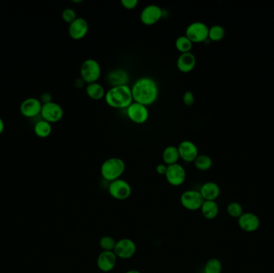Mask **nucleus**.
Returning a JSON list of instances; mask_svg holds the SVG:
<instances>
[{
    "label": "nucleus",
    "mask_w": 274,
    "mask_h": 273,
    "mask_svg": "<svg viewBox=\"0 0 274 273\" xmlns=\"http://www.w3.org/2000/svg\"><path fill=\"white\" fill-rule=\"evenodd\" d=\"M163 17V10L156 4L147 5L140 13V19L142 24L147 26L154 25Z\"/></svg>",
    "instance_id": "f8f14e48"
},
{
    "label": "nucleus",
    "mask_w": 274,
    "mask_h": 273,
    "mask_svg": "<svg viewBox=\"0 0 274 273\" xmlns=\"http://www.w3.org/2000/svg\"><path fill=\"white\" fill-rule=\"evenodd\" d=\"M89 26L87 20L83 18L78 17L69 24L68 34L74 40H79L87 36Z\"/></svg>",
    "instance_id": "4468645a"
},
{
    "label": "nucleus",
    "mask_w": 274,
    "mask_h": 273,
    "mask_svg": "<svg viewBox=\"0 0 274 273\" xmlns=\"http://www.w3.org/2000/svg\"><path fill=\"white\" fill-rule=\"evenodd\" d=\"M181 205L189 211H197L201 208L204 202L199 191L188 190L181 194L180 198Z\"/></svg>",
    "instance_id": "423d86ee"
},
{
    "label": "nucleus",
    "mask_w": 274,
    "mask_h": 273,
    "mask_svg": "<svg viewBox=\"0 0 274 273\" xmlns=\"http://www.w3.org/2000/svg\"><path fill=\"white\" fill-rule=\"evenodd\" d=\"M193 44L194 42L185 36H179L175 42L176 48L181 52V54L190 52L193 48Z\"/></svg>",
    "instance_id": "bb28decb"
},
{
    "label": "nucleus",
    "mask_w": 274,
    "mask_h": 273,
    "mask_svg": "<svg viewBox=\"0 0 274 273\" xmlns=\"http://www.w3.org/2000/svg\"><path fill=\"white\" fill-rule=\"evenodd\" d=\"M43 104L37 98L30 97L22 102L20 113L27 118H34L40 115Z\"/></svg>",
    "instance_id": "ddd939ff"
},
{
    "label": "nucleus",
    "mask_w": 274,
    "mask_h": 273,
    "mask_svg": "<svg viewBox=\"0 0 274 273\" xmlns=\"http://www.w3.org/2000/svg\"><path fill=\"white\" fill-rule=\"evenodd\" d=\"M126 113L128 119L136 124H143L148 121L149 118V111L148 107L133 102L127 109Z\"/></svg>",
    "instance_id": "1a4fd4ad"
},
{
    "label": "nucleus",
    "mask_w": 274,
    "mask_h": 273,
    "mask_svg": "<svg viewBox=\"0 0 274 273\" xmlns=\"http://www.w3.org/2000/svg\"><path fill=\"white\" fill-rule=\"evenodd\" d=\"M77 18V13L73 8L64 9L62 12V19L68 24H72Z\"/></svg>",
    "instance_id": "7c9ffc66"
},
{
    "label": "nucleus",
    "mask_w": 274,
    "mask_h": 273,
    "mask_svg": "<svg viewBox=\"0 0 274 273\" xmlns=\"http://www.w3.org/2000/svg\"><path fill=\"white\" fill-rule=\"evenodd\" d=\"M226 36L225 28L219 24L213 25L208 30V39L213 42H219L222 40Z\"/></svg>",
    "instance_id": "a878e982"
},
{
    "label": "nucleus",
    "mask_w": 274,
    "mask_h": 273,
    "mask_svg": "<svg viewBox=\"0 0 274 273\" xmlns=\"http://www.w3.org/2000/svg\"><path fill=\"white\" fill-rule=\"evenodd\" d=\"M113 252L118 258L128 260L136 254V243L129 238L119 239L117 241V244Z\"/></svg>",
    "instance_id": "9d476101"
},
{
    "label": "nucleus",
    "mask_w": 274,
    "mask_h": 273,
    "mask_svg": "<svg viewBox=\"0 0 274 273\" xmlns=\"http://www.w3.org/2000/svg\"><path fill=\"white\" fill-rule=\"evenodd\" d=\"M80 78L86 83H96L101 76V67L94 59H87L80 67Z\"/></svg>",
    "instance_id": "20e7f679"
},
{
    "label": "nucleus",
    "mask_w": 274,
    "mask_h": 273,
    "mask_svg": "<svg viewBox=\"0 0 274 273\" xmlns=\"http://www.w3.org/2000/svg\"><path fill=\"white\" fill-rule=\"evenodd\" d=\"M108 81L112 87L128 85L129 74L123 69H116L109 72L108 75Z\"/></svg>",
    "instance_id": "6ab92c4d"
},
{
    "label": "nucleus",
    "mask_w": 274,
    "mask_h": 273,
    "mask_svg": "<svg viewBox=\"0 0 274 273\" xmlns=\"http://www.w3.org/2000/svg\"><path fill=\"white\" fill-rule=\"evenodd\" d=\"M227 212L231 217L234 218H239L244 213L242 206L236 202H232L228 205Z\"/></svg>",
    "instance_id": "c756f323"
},
{
    "label": "nucleus",
    "mask_w": 274,
    "mask_h": 273,
    "mask_svg": "<svg viewBox=\"0 0 274 273\" xmlns=\"http://www.w3.org/2000/svg\"><path fill=\"white\" fill-rule=\"evenodd\" d=\"M177 149L180 158L188 163L194 162L199 155L197 147L191 140H184L180 143Z\"/></svg>",
    "instance_id": "2eb2a0df"
},
{
    "label": "nucleus",
    "mask_w": 274,
    "mask_h": 273,
    "mask_svg": "<svg viewBox=\"0 0 274 273\" xmlns=\"http://www.w3.org/2000/svg\"><path fill=\"white\" fill-rule=\"evenodd\" d=\"M104 98L109 106L117 109H127L134 102L132 89L128 85L111 87Z\"/></svg>",
    "instance_id": "f03ea898"
},
{
    "label": "nucleus",
    "mask_w": 274,
    "mask_h": 273,
    "mask_svg": "<svg viewBox=\"0 0 274 273\" xmlns=\"http://www.w3.org/2000/svg\"><path fill=\"white\" fill-rule=\"evenodd\" d=\"M35 134L39 138H47L51 135L52 131L51 123L47 121L39 120L37 122L34 127Z\"/></svg>",
    "instance_id": "b1692460"
},
{
    "label": "nucleus",
    "mask_w": 274,
    "mask_h": 273,
    "mask_svg": "<svg viewBox=\"0 0 274 273\" xmlns=\"http://www.w3.org/2000/svg\"><path fill=\"white\" fill-rule=\"evenodd\" d=\"M200 211L204 218L207 220H213L218 216L219 207L218 204L213 200H204Z\"/></svg>",
    "instance_id": "412c9836"
},
{
    "label": "nucleus",
    "mask_w": 274,
    "mask_h": 273,
    "mask_svg": "<svg viewBox=\"0 0 274 273\" xmlns=\"http://www.w3.org/2000/svg\"><path fill=\"white\" fill-rule=\"evenodd\" d=\"M121 5L123 8L127 10H132L136 8L138 5V0H121Z\"/></svg>",
    "instance_id": "473e14b6"
},
{
    "label": "nucleus",
    "mask_w": 274,
    "mask_h": 273,
    "mask_svg": "<svg viewBox=\"0 0 274 273\" xmlns=\"http://www.w3.org/2000/svg\"><path fill=\"white\" fill-rule=\"evenodd\" d=\"M124 161L118 157H112L106 159L100 167V174L103 178L109 182L120 179L125 172Z\"/></svg>",
    "instance_id": "7ed1b4c3"
},
{
    "label": "nucleus",
    "mask_w": 274,
    "mask_h": 273,
    "mask_svg": "<svg viewBox=\"0 0 274 273\" xmlns=\"http://www.w3.org/2000/svg\"><path fill=\"white\" fill-rule=\"evenodd\" d=\"M131 89L134 102L147 107L154 104L159 95L157 83L151 77H140Z\"/></svg>",
    "instance_id": "f257e3e1"
},
{
    "label": "nucleus",
    "mask_w": 274,
    "mask_h": 273,
    "mask_svg": "<svg viewBox=\"0 0 274 273\" xmlns=\"http://www.w3.org/2000/svg\"><path fill=\"white\" fill-rule=\"evenodd\" d=\"M100 247L103 251H107V252H113L115 248L117 241L114 238L112 237L110 235H104L99 242Z\"/></svg>",
    "instance_id": "c85d7f7f"
},
{
    "label": "nucleus",
    "mask_w": 274,
    "mask_h": 273,
    "mask_svg": "<svg viewBox=\"0 0 274 273\" xmlns=\"http://www.w3.org/2000/svg\"><path fill=\"white\" fill-rule=\"evenodd\" d=\"M194 163L196 169L201 172H205L210 169L213 166V159L207 155H198V156L194 161Z\"/></svg>",
    "instance_id": "393cba45"
},
{
    "label": "nucleus",
    "mask_w": 274,
    "mask_h": 273,
    "mask_svg": "<svg viewBox=\"0 0 274 273\" xmlns=\"http://www.w3.org/2000/svg\"><path fill=\"white\" fill-rule=\"evenodd\" d=\"M82 2H83V0H77V1H76V0H73V2H77V3Z\"/></svg>",
    "instance_id": "4c0bfd02"
},
{
    "label": "nucleus",
    "mask_w": 274,
    "mask_h": 273,
    "mask_svg": "<svg viewBox=\"0 0 274 273\" xmlns=\"http://www.w3.org/2000/svg\"><path fill=\"white\" fill-rule=\"evenodd\" d=\"M183 102L186 106H192L195 102V96L193 91H185V94L183 95Z\"/></svg>",
    "instance_id": "2f4dec72"
},
{
    "label": "nucleus",
    "mask_w": 274,
    "mask_h": 273,
    "mask_svg": "<svg viewBox=\"0 0 274 273\" xmlns=\"http://www.w3.org/2000/svg\"><path fill=\"white\" fill-rule=\"evenodd\" d=\"M196 64V58L194 53L187 52L179 55L177 60V67L178 70L183 73H189L195 68Z\"/></svg>",
    "instance_id": "a211bd4d"
},
{
    "label": "nucleus",
    "mask_w": 274,
    "mask_h": 273,
    "mask_svg": "<svg viewBox=\"0 0 274 273\" xmlns=\"http://www.w3.org/2000/svg\"><path fill=\"white\" fill-rule=\"evenodd\" d=\"M132 187L129 183L122 179L110 182L109 193L111 196L118 200H124L132 195Z\"/></svg>",
    "instance_id": "0eeeda50"
},
{
    "label": "nucleus",
    "mask_w": 274,
    "mask_h": 273,
    "mask_svg": "<svg viewBox=\"0 0 274 273\" xmlns=\"http://www.w3.org/2000/svg\"><path fill=\"white\" fill-rule=\"evenodd\" d=\"M167 168L168 165H166L165 163H159L158 165L156 167V171L159 175L161 176H165L166 172H167Z\"/></svg>",
    "instance_id": "72a5a7b5"
},
{
    "label": "nucleus",
    "mask_w": 274,
    "mask_h": 273,
    "mask_svg": "<svg viewBox=\"0 0 274 273\" xmlns=\"http://www.w3.org/2000/svg\"><path fill=\"white\" fill-rule=\"evenodd\" d=\"M199 192L204 200L215 201L219 197L221 189L219 185L216 183L206 182L202 185Z\"/></svg>",
    "instance_id": "aec40b11"
},
{
    "label": "nucleus",
    "mask_w": 274,
    "mask_h": 273,
    "mask_svg": "<svg viewBox=\"0 0 274 273\" xmlns=\"http://www.w3.org/2000/svg\"><path fill=\"white\" fill-rule=\"evenodd\" d=\"M165 178L167 182L172 186H181L186 180V171L185 167L178 163L168 165Z\"/></svg>",
    "instance_id": "9b49d317"
},
{
    "label": "nucleus",
    "mask_w": 274,
    "mask_h": 273,
    "mask_svg": "<svg viewBox=\"0 0 274 273\" xmlns=\"http://www.w3.org/2000/svg\"><path fill=\"white\" fill-rule=\"evenodd\" d=\"M40 115L43 120L50 123H57L64 117V109L60 104L51 101L43 104Z\"/></svg>",
    "instance_id": "6e6552de"
},
{
    "label": "nucleus",
    "mask_w": 274,
    "mask_h": 273,
    "mask_svg": "<svg viewBox=\"0 0 274 273\" xmlns=\"http://www.w3.org/2000/svg\"><path fill=\"white\" fill-rule=\"evenodd\" d=\"M41 103L42 104H47V103H50V102L52 101L51 100V95L49 93H43L41 96L40 100Z\"/></svg>",
    "instance_id": "f704fd0d"
},
{
    "label": "nucleus",
    "mask_w": 274,
    "mask_h": 273,
    "mask_svg": "<svg viewBox=\"0 0 274 273\" xmlns=\"http://www.w3.org/2000/svg\"><path fill=\"white\" fill-rule=\"evenodd\" d=\"M4 128H5L4 122H3V120H2V118L0 117V135H1V134L2 133V132H3V131H4Z\"/></svg>",
    "instance_id": "c9c22d12"
},
{
    "label": "nucleus",
    "mask_w": 274,
    "mask_h": 273,
    "mask_svg": "<svg viewBox=\"0 0 274 273\" xmlns=\"http://www.w3.org/2000/svg\"><path fill=\"white\" fill-rule=\"evenodd\" d=\"M209 28L202 22H194L188 26L185 30V36L193 42H203L208 39Z\"/></svg>",
    "instance_id": "39448f33"
},
{
    "label": "nucleus",
    "mask_w": 274,
    "mask_h": 273,
    "mask_svg": "<svg viewBox=\"0 0 274 273\" xmlns=\"http://www.w3.org/2000/svg\"><path fill=\"white\" fill-rule=\"evenodd\" d=\"M86 94L91 100H100L105 96L106 91L104 87L100 83H88L86 86Z\"/></svg>",
    "instance_id": "5701e85b"
},
{
    "label": "nucleus",
    "mask_w": 274,
    "mask_h": 273,
    "mask_svg": "<svg viewBox=\"0 0 274 273\" xmlns=\"http://www.w3.org/2000/svg\"><path fill=\"white\" fill-rule=\"evenodd\" d=\"M162 159L166 165L168 166L178 163L180 155H179L177 147L173 146V145L166 147L162 153Z\"/></svg>",
    "instance_id": "4be33fe9"
},
{
    "label": "nucleus",
    "mask_w": 274,
    "mask_h": 273,
    "mask_svg": "<svg viewBox=\"0 0 274 273\" xmlns=\"http://www.w3.org/2000/svg\"><path fill=\"white\" fill-rule=\"evenodd\" d=\"M125 273H140L138 270H129V271L126 272Z\"/></svg>",
    "instance_id": "e433bc0d"
},
{
    "label": "nucleus",
    "mask_w": 274,
    "mask_h": 273,
    "mask_svg": "<svg viewBox=\"0 0 274 273\" xmlns=\"http://www.w3.org/2000/svg\"><path fill=\"white\" fill-rule=\"evenodd\" d=\"M117 257L114 252H107L103 251L98 256L96 260V265L98 269L104 273H109L115 269L117 264Z\"/></svg>",
    "instance_id": "dca6fc26"
},
{
    "label": "nucleus",
    "mask_w": 274,
    "mask_h": 273,
    "mask_svg": "<svg viewBox=\"0 0 274 273\" xmlns=\"http://www.w3.org/2000/svg\"><path fill=\"white\" fill-rule=\"evenodd\" d=\"M222 265L217 258L210 259L204 265V273H221Z\"/></svg>",
    "instance_id": "cd10ccee"
},
{
    "label": "nucleus",
    "mask_w": 274,
    "mask_h": 273,
    "mask_svg": "<svg viewBox=\"0 0 274 273\" xmlns=\"http://www.w3.org/2000/svg\"><path fill=\"white\" fill-rule=\"evenodd\" d=\"M238 225L243 231L253 233L259 229L260 220L255 214L245 212L238 218Z\"/></svg>",
    "instance_id": "f3484780"
}]
</instances>
